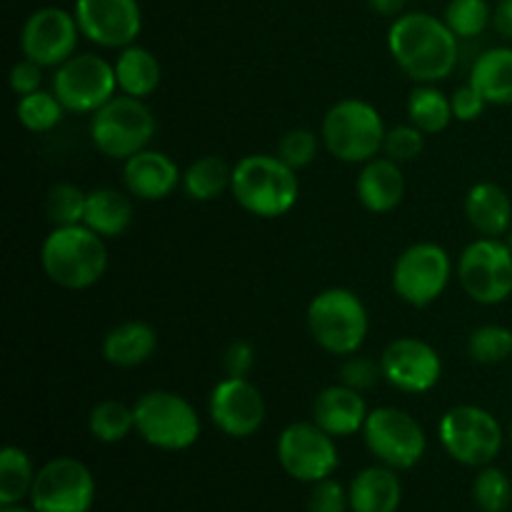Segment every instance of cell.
<instances>
[{"instance_id":"2e32d148","label":"cell","mask_w":512,"mask_h":512,"mask_svg":"<svg viewBox=\"0 0 512 512\" xmlns=\"http://www.w3.org/2000/svg\"><path fill=\"white\" fill-rule=\"evenodd\" d=\"M208 415L215 428L235 440L253 438L265 425V398L248 378H228L215 383L208 398Z\"/></svg>"},{"instance_id":"7c38bea8","label":"cell","mask_w":512,"mask_h":512,"mask_svg":"<svg viewBox=\"0 0 512 512\" xmlns=\"http://www.w3.org/2000/svg\"><path fill=\"white\" fill-rule=\"evenodd\" d=\"M463 293L478 305H500L512 295V250L500 238H483L465 245L458 260Z\"/></svg>"},{"instance_id":"d6986e66","label":"cell","mask_w":512,"mask_h":512,"mask_svg":"<svg viewBox=\"0 0 512 512\" xmlns=\"http://www.w3.org/2000/svg\"><path fill=\"white\" fill-rule=\"evenodd\" d=\"M123 185L133 198L158 203L183 185V173L168 153L145 148L123 160Z\"/></svg>"},{"instance_id":"e575fe53","label":"cell","mask_w":512,"mask_h":512,"mask_svg":"<svg viewBox=\"0 0 512 512\" xmlns=\"http://www.w3.org/2000/svg\"><path fill=\"white\" fill-rule=\"evenodd\" d=\"M473 503L480 512H505L512 505V480L495 465H485L473 480Z\"/></svg>"},{"instance_id":"4316f807","label":"cell","mask_w":512,"mask_h":512,"mask_svg":"<svg viewBox=\"0 0 512 512\" xmlns=\"http://www.w3.org/2000/svg\"><path fill=\"white\" fill-rule=\"evenodd\" d=\"M470 85L488 100V105H512V48L500 45L475 58L470 68Z\"/></svg>"},{"instance_id":"1f68e13d","label":"cell","mask_w":512,"mask_h":512,"mask_svg":"<svg viewBox=\"0 0 512 512\" xmlns=\"http://www.w3.org/2000/svg\"><path fill=\"white\" fill-rule=\"evenodd\" d=\"M65 113L58 98H55L53 90H35V93L23 95L15 105V115H18L20 125L30 133H48V130L58 128L63 123Z\"/></svg>"},{"instance_id":"d6a6232c","label":"cell","mask_w":512,"mask_h":512,"mask_svg":"<svg viewBox=\"0 0 512 512\" xmlns=\"http://www.w3.org/2000/svg\"><path fill=\"white\" fill-rule=\"evenodd\" d=\"M468 355L478 365H498L512 358V330L505 325H480L468 338Z\"/></svg>"},{"instance_id":"277c9868","label":"cell","mask_w":512,"mask_h":512,"mask_svg":"<svg viewBox=\"0 0 512 512\" xmlns=\"http://www.w3.org/2000/svg\"><path fill=\"white\" fill-rule=\"evenodd\" d=\"M385 120L373 103L360 98H343L330 105L320 123L323 148L335 160L348 165H363L383 153Z\"/></svg>"},{"instance_id":"ba28073f","label":"cell","mask_w":512,"mask_h":512,"mask_svg":"<svg viewBox=\"0 0 512 512\" xmlns=\"http://www.w3.org/2000/svg\"><path fill=\"white\" fill-rule=\"evenodd\" d=\"M438 438L450 460L465 468L493 465L505 443L500 420L480 405H455L440 418Z\"/></svg>"},{"instance_id":"74e56055","label":"cell","mask_w":512,"mask_h":512,"mask_svg":"<svg viewBox=\"0 0 512 512\" xmlns=\"http://www.w3.org/2000/svg\"><path fill=\"white\" fill-rule=\"evenodd\" d=\"M423 150L425 133L420 128H415L413 123L395 125V128H390L388 135H385L383 155H388L390 160H395V163L400 165L418 160L420 155H423Z\"/></svg>"},{"instance_id":"ac0fdd59","label":"cell","mask_w":512,"mask_h":512,"mask_svg":"<svg viewBox=\"0 0 512 512\" xmlns=\"http://www.w3.org/2000/svg\"><path fill=\"white\" fill-rule=\"evenodd\" d=\"M73 15L83 38L105 50L128 48L143 30L138 0H75Z\"/></svg>"},{"instance_id":"ee69618b","label":"cell","mask_w":512,"mask_h":512,"mask_svg":"<svg viewBox=\"0 0 512 512\" xmlns=\"http://www.w3.org/2000/svg\"><path fill=\"white\" fill-rule=\"evenodd\" d=\"M493 28L500 38L512 40V0H500L493 8Z\"/></svg>"},{"instance_id":"836d02e7","label":"cell","mask_w":512,"mask_h":512,"mask_svg":"<svg viewBox=\"0 0 512 512\" xmlns=\"http://www.w3.org/2000/svg\"><path fill=\"white\" fill-rule=\"evenodd\" d=\"M85 203L88 193L75 183H55L45 195V215L53 228L63 225H80L85 220Z\"/></svg>"},{"instance_id":"d590c367","label":"cell","mask_w":512,"mask_h":512,"mask_svg":"<svg viewBox=\"0 0 512 512\" xmlns=\"http://www.w3.org/2000/svg\"><path fill=\"white\" fill-rule=\"evenodd\" d=\"M443 20L460 40H470L493 25V10L488 0H450L445 5Z\"/></svg>"},{"instance_id":"e0dca14e","label":"cell","mask_w":512,"mask_h":512,"mask_svg":"<svg viewBox=\"0 0 512 512\" xmlns=\"http://www.w3.org/2000/svg\"><path fill=\"white\" fill-rule=\"evenodd\" d=\"M383 380L408 395H425L443 378V358L425 340L403 335L385 345L380 355Z\"/></svg>"},{"instance_id":"b9f144b4","label":"cell","mask_w":512,"mask_h":512,"mask_svg":"<svg viewBox=\"0 0 512 512\" xmlns=\"http://www.w3.org/2000/svg\"><path fill=\"white\" fill-rule=\"evenodd\" d=\"M255 368V348L248 340H233L223 353V370L228 378H248Z\"/></svg>"},{"instance_id":"484cf974","label":"cell","mask_w":512,"mask_h":512,"mask_svg":"<svg viewBox=\"0 0 512 512\" xmlns=\"http://www.w3.org/2000/svg\"><path fill=\"white\" fill-rule=\"evenodd\" d=\"M115 78H118V90L130 98H150L160 88L163 80V65L153 50L143 45H128L120 50L115 60Z\"/></svg>"},{"instance_id":"44dd1931","label":"cell","mask_w":512,"mask_h":512,"mask_svg":"<svg viewBox=\"0 0 512 512\" xmlns=\"http://www.w3.org/2000/svg\"><path fill=\"white\" fill-rule=\"evenodd\" d=\"M368 413L370 408L363 393L343 383L320 390L313 403V420L333 438H350V435L363 433Z\"/></svg>"},{"instance_id":"5bb4252c","label":"cell","mask_w":512,"mask_h":512,"mask_svg":"<svg viewBox=\"0 0 512 512\" xmlns=\"http://www.w3.org/2000/svg\"><path fill=\"white\" fill-rule=\"evenodd\" d=\"M330 433H325L315 420H298L290 423L280 433L278 463L285 473L298 483H320L325 478H333L340 465L338 445Z\"/></svg>"},{"instance_id":"8992f818","label":"cell","mask_w":512,"mask_h":512,"mask_svg":"<svg viewBox=\"0 0 512 512\" xmlns=\"http://www.w3.org/2000/svg\"><path fill=\"white\" fill-rule=\"evenodd\" d=\"M135 433L150 448L180 453L200 440V415L188 398L173 390H148L133 403Z\"/></svg>"},{"instance_id":"52a82bcc","label":"cell","mask_w":512,"mask_h":512,"mask_svg":"<svg viewBox=\"0 0 512 512\" xmlns=\"http://www.w3.org/2000/svg\"><path fill=\"white\" fill-rule=\"evenodd\" d=\"M155 130L158 120L148 103L123 93L90 115V140L95 150L110 160H128L145 150L153 143Z\"/></svg>"},{"instance_id":"7bdbcfd3","label":"cell","mask_w":512,"mask_h":512,"mask_svg":"<svg viewBox=\"0 0 512 512\" xmlns=\"http://www.w3.org/2000/svg\"><path fill=\"white\" fill-rule=\"evenodd\" d=\"M43 65L33 63V60L23 58L10 68V88L18 98L23 95L35 93V90H43Z\"/></svg>"},{"instance_id":"f546056e","label":"cell","mask_w":512,"mask_h":512,"mask_svg":"<svg viewBox=\"0 0 512 512\" xmlns=\"http://www.w3.org/2000/svg\"><path fill=\"white\" fill-rule=\"evenodd\" d=\"M35 465L18 445H5L0 453V505H20L30 498L35 483Z\"/></svg>"},{"instance_id":"f35d334b","label":"cell","mask_w":512,"mask_h":512,"mask_svg":"<svg viewBox=\"0 0 512 512\" xmlns=\"http://www.w3.org/2000/svg\"><path fill=\"white\" fill-rule=\"evenodd\" d=\"M383 378V368H380V360L368 358V355H348L343 360L338 370V383L348 385V388L365 393V390H373L375 385Z\"/></svg>"},{"instance_id":"4fadbf2b","label":"cell","mask_w":512,"mask_h":512,"mask_svg":"<svg viewBox=\"0 0 512 512\" xmlns=\"http://www.w3.org/2000/svg\"><path fill=\"white\" fill-rule=\"evenodd\" d=\"M95 493L98 485L88 465L70 455H60L40 465L28 500L35 512H90Z\"/></svg>"},{"instance_id":"6da1fadb","label":"cell","mask_w":512,"mask_h":512,"mask_svg":"<svg viewBox=\"0 0 512 512\" xmlns=\"http://www.w3.org/2000/svg\"><path fill=\"white\" fill-rule=\"evenodd\" d=\"M388 50L410 80L435 85L458 68L460 38L438 15L413 10L393 18L388 28Z\"/></svg>"},{"instance_id":"ab89813d","label":"cell","mask_w":512,"mask_h":512,"mask_svg":"<svg viewBox=\"0 0 512 512\" xmlns=\"http://www.w3.org/2000/svg\"><path fill=\"white\" fill-rule=\"evenodd\" d=\"M305 508H308V512H348V488L335 478H325L320 483H313L310 485L308 500H305Z\"/></svg>"},{"instance_id":"8fae6325","label":"cell","mask_w":512,"mask_h":512,"mask_svg":"<svg viewBox=\"0 0 512 512\" xmlns=\"http://www.w3.org/2000/svg\"><path fill=\"white\" fill-rule=\"evenodd\" d=\"M453 278L450 253L438 243H413L398 255L390 273L395 295L410 308H428Z\"/></svg>"},{"instance_id":"c3c4849f","label":"cell","mask_w":512,"mask_h":512,"mask_svg":"<svg viewBox=\"0 0 512 512\" xmlns=\"http://www.w3.org/2000/svg\"><path fill=\"white\" fill-rule=\"evenodd\" d=\"M508 438H510V445H512V420H510V433H508Z\"/></svg>"},{"instance_id":"5b68a950","label":"cell","mask_w":512,"mask_h":512,"mask_svg":"<svg viewBox=\"0 0 512 512\" xmlns=\"http://www.w3.org/2000/svg\"><path fill=\"white\" fill-rule=\"evenodd\" d=\"M310 335L330 355L360 353L370 333V315L358 293L348 288L320 290L305 313Z\"/></svg>"},{"instance_id":"9a60e30c","label":"cell","mask_w":512,"mask_h":512,"mask_svg":"<svg viewBox=\"0 0 512 512\" xmlns=\"http://www.w3.org/2000/svg\"><path fill=\"white\" fill-rule=\"evenodd\" d=\"M80 35L83 33L73 13L45 5L30 13L20 28V50H23V58L55 70L78 53Z\"/></svg>"},{"instance_id":"cb8c5ba5","label":"cell","mask_w":512,"mask_h":512,"mask_svg":"<svg viewBox=\"0 0 512 512\" xmlns=\"http://www.w3.org/2000/svg\"><path fill=\"white\" fill-rule=\"evenodd\" d=\"M155 348H158V333L153 325L143 323V320H125L105 333L100 353H103L105 363L128 370L148 363Z\"/></svg>"},{"instance_id":"ffe728a7","label":"cell","mask_w":512,"mask_h":512,"mask_svg":"<svg viewBox=\"0 0 512 512\" xmlns=\"http://www.w3.org/2000/svg\"><path fill=\"white\" fill-rule=\"evenodd\" d=\"M355 195L368 213H393L405 198L403 165L390 160L388 155H378L363 163L355 178Z\"/></svg>"},{"instance_id":"4dcf8cb0","label":"cell","mask_w":512,"mask_h":512,"mask_svg":"<svg viewBox=\"0 0 512 512\" xmlns=\"http://www.w3.org/2000/svg\"><path fill=\"white\" fill-rule=\"evenodd\" d=\"M88 430L98 443H123L130 433H135L133 405H125L120 400H100L90 410Z\"/></svg>"},{"instance_id":"83f0119b","label":"cell","mask_w":512,"mask_h":512,"mask_svg":"<svg viewBox=\"0 0 512 512\" xmlns=\"http://www.w3.org/2000/svg\"><path fill=\"white\" fill-rule=\"evenodd\" d=\"M233 185V168L220 155H203L183 170V190L190 200L210 203Z\"/></svg>"},{"instance_id":"7dc6e473","label":"cell","mask_w":512,"mask_h":512,"mask_svg":"<svg viewBox=\"0 0 512 512\" xmlns=\"http://www.w3.org/2000/svg\"><path fill=\"white\" fill-rule=\"evenodd\" d=\"M505 243H508V248L512 250V228L508 230V235H505Z\"/></svg>"},{"instance_id":"3957f363","label":"cell","mask_w":512,"mask_h":512,"mask_svg":"<svg viewBox=\"0 0 512 512\" xmlns=\"http://www.w3.org/2000/svg\"><path fill=\"white\" fill-rule=\"evenodd\" d=\"M230 195L245 213L255 218H283L300 198L298 170L285 165L278 155H245L233 165Z\"/></svg>"},{"instance_id":"f1b7e54d","label":"cell","mask_w":512,"mask_h":512,"mask_svg":"<svg viewBox=\"0 0 512 512\" xmlns=\"http://www.w3.org/2000/svg\"><path fill=\"white\" fill-rule=\"evenodd\" d=\"M450 98L433 83H418L408 95V123L423 130L425 135H438L453 123Z\"/></svg>"},{"instance_id":"d4e9b609","label":"cell","mask_w":512,"mask_h":512,"mask_svg":"<svg viewBox=\"0 0 512 512\" xmlns=\"http://www.w3.org/2000/svg\"><path fill=\"white\" fill-rule=\"evenodd\" d=\"M133 215L135 208L128 190L95 188L88 193L83 225L105 240L120 238L133 225Z\"/></svg>"},{"instance_id":"7a4b0ae2","label":"cell","mask_w":512,"mask_h":512,"mask_svg":"<svg viewBox=\"0 0 512 512\" xmlns=\"http://www.w3.org/2000/svg\"><path fill=\"white\" fill-rule=\"evenodd\" d=\"M40 268L58 288L88 290L108 270V245L83 223L53 228L40 245Z\"/></svg>"},{"instance_id":"7402d4cb","label":"cell","mask_w":512,"mask_h":512,"mask_svg":"<svg viewBox=\"0 0 512 512\" xmlns=\"http://www.w3.org/2000/svg\"><path fill=\"white\" fill-rule=\"evenodd\" d=\"M350 512H398L403 503V483L398 470L388 465H370L355 473L348 485Z\"/></svg>"},{"instance_id":"30bf717a","label":"cell","mask_w":512,"mask_h":512,"mask_svg":"<svg viewBox=\"0 0 512 512\" xmlns=\"http://www.w3.org/2000/svg\"><path fill=\"white\" fill-rule=\"evenodd\" d=\"M50 85L63 108L75 115H93L118 93L115 65L95 53H75L65 60Z\"/></svg>"},{"instance_id":"bcb514c9","label":"cell","mask_w":512,"mask_h":512,"mask_svg":"<svg viewBox=\"0 0 512 512\" xmlns=\"http://www.w3.org/2000/svg\"><path fill=\"white\" fill-rule=\"evenodd\" d=\"M0 512H35V510L23 508V505H8V508H0Z\"/></svg>"},{"instance_id":"f6af8a7d","label":"cell","mask_w":512,"mask_h":512,"mask_svg":"<svg viewBox=\"0 0 512 512\" xmlns=\"http://www.w3.org/2000/svg\"><path fill=\"white\" fill-rule=\"evenodd\" d=\"M368 5L373 8V13L385 15V18H398L405 13L408 0H368Z\"/></svg>"},{"instance_id":"8d00e7d4","label":"cell","mask_w":512,"mask_h":512,"mask_svg":"<svg viewBox=\"0 0 512 512\" xmlns=\"http://www.w3.org/2000/svg\"><path fill=\"white\" fill-rule=\"evenodd\" d=\"M320 143H323V138H320L315 130L293 128L280 138L275 155H278V158L283 160L285 165H290L293 170H303L318 158Z\"/></svg>"},{"instance_id":"9c48e42d","label":"cell","mask_w":512,"mask_h":512,"mask_svg":"<svg viewBox=\"0 0 512 512\" xmlns=\"http://www.w3.org/2000/svg\"><path fill=\"white\" fill-rule=\"evenodd\" d=\"M360 435L368 453L380 465H388L393 470L415 468L428 450V435L423 425L413 415L393 405L370 410Z\"/></svg>"},{"instance_id":"60d3db41","label":"cell","mask_w":512,"mask_h":512,"mask_svg":"<svg viewBox=\"0 0 512 512\" xmlns=\"http://www.w3.org/2000/svg\"><path fill=\"white\" fill-rule=\"evenodd\" d=\"M450 105H453V118L460 123H473L488 108V100L478 93V88L470 83L455 88V93L450 95Z\"/></svg>"},{"instance_id":"603a6c76","label":"cell","mask_w":512,"mask_h":512,"mask_svg":"<svg viewBox=\"0 0 512 512\" xmlns=\"http://www.w3.org/2000/svg\"><path fill=\"white\" fill-rule=\"evenodd\" d=\"M465 218L483 238H503L512 228V200L498 183H475L465 195Z\"/></svg>"}]
</instances>
